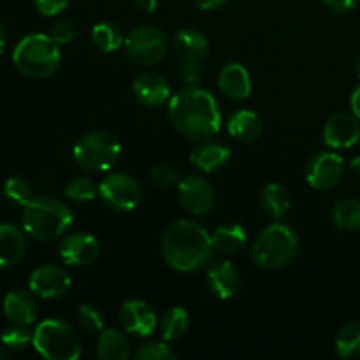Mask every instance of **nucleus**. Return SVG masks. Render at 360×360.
<instances>
[{"instance_id":"obj_46","label":"nucleus","mask_w":360,"mask_h":360,"mask_svg":"<svg viewBox=\"0 0 360 360\" xmlns=\"http://www.w3.org/2000/svg\"><path fill=\"white\" fill-rule=\"evenodd\" d=\"M4 44H6V28H4V25L0 23V53H2Z\"/></svg>"},{"instance_id":"obj_11","label":"nucleus","mask_w":360,"mask_h":360,"mask_svg":"<svg viewBox=\"0 0 360 360\" xmlns=\"http://www.w3.org/2000/svg\"><path fill=\"white\" fill-rule=\"evenodd\" d=\"M345 176V160L334 151H320L306 165V181L315 190H330Z\"/></svg>"},{"instance_id":"obj_9","label":"nucleus","mask_w":360,"mask_h":360,"mask_svg":"<svg viewBox=\"0 0 360 360\" xmlns=\"http://www.w3.org/2000/svg\"><path fill=\"white\" fill-rule=\"evenodd\" d=\"M98 197L111 210L127 211L136 210L141 200V186L127 172H111L98 183Z\"/></svg>"},{"instance_id":"obj_43","label":"nucleus","mask_w":360,"mask_h":360,"mask_svg":"<svg viewBox=\"0 0 360 360\" xmlns=\"http://www.w3.org/2000/svg\"><path fill=\"white\" fill-rule=\"evenodd\" d=\"M350 105H352V112L360 120V86H357L352 94L350 98Z\"/></svg>"},{"instance_id":"obj_32","label":"nucleus","mask_w":360,"mask_h":360,"mask_svg":"<svg viewBox=\"0 0 360 360\" xmlns=\"http://www.w3.org/2000/svg\"><path fill=\"white\" fill-rule=\"evenodd\" d=\"M77 323L88 334H101L104 327V315L91 304H81L76 311Z\"/></svg>"},{"instance_id":"obj_26","label":"nucleus","mask_w":360,"mask_h":360,"mask_svg":"<svg viewBox=\"0 0 360 360\" xmlns=\"http://www.w3.org/2000/svg\"><path fill=\"white\" fill-rule=\"evenodd\" d=\"M260 204H262V210L266 211V214L271 220H281V218L287 217L288 210H290L288 190L285 186L278 185V183H269L262 190Z\"/></svg>"},{"instance_id":"obj_27","label":"nucleus","mask_w":360,"mask_h":360,"mask_svg":"<svg viewBox=\"0 0 360 360\" xmlns=\"http://www.w3.org/2000/svg\"><path fill=\"white\" fill-rule=\"evenodd\" d=\"M190 327V316L186 309L174 306L167 309L160 319V334L164 341H176L186 334Z\"/></svg>"},{"instance_id":"obj_45","label":"nucleus","mask_w":360,"mask_h":360,"mask_svg":"<svg viewBox=\"0 0 360 360\" xmlns=\"http://www.w3.org/2000/svg\"><path fill=\"white\" fill-rule=\"evenodd\" d=\"M11 359V350L7 347H4V345H0V360H7Z\"/></svg>"},{"instance_id":"obj_47","label":"nucleus","mask_w":360,"mask_h":360,"mask_svg":"<svg viewBox=\"0 0 360 360\" xmlns=\"http://www.w3.org/2000/svg\"><path fill=\"white\" fill-rule=\"evenodd\" d=\"M355 70H357V76L360 77V56L357 58V63H355Z\"/></svg>"},{"instance_id":"obj_30","label":"nucleus","mask_w":360,"mask_h":360,"mask_svg":"<svg viewBox=\"0 0 360 360\" xmlns=\"http://www.w3.org/2000/svg\"><path fill=\"white\" fill-rule=\"evenodd\" d=\"M336 350L343 359L360 357V322L347 323L336 336Z\"/></svg>"},{"instance_id":"obj_16","label":"nucleus","mask_w":360,"mask_h":360,"mask_svg":"<svg viewBox=\"0 0 360 360\" xmlns=\"http://www.w3.org/2000/svg\"><path fill=\"white\" fill-rule=\"evenodd\" d=\"M132 94L148 108H160L171 98V88L164 76L157 72H141L132 83Z\"/></svg>"},{"instance_id":"obj_39","label":"nucleus","mask_w":360,"mask_h":360,"mask_svg":"<svg viewBox=\"0 0 360 360\" xmlns=\"http://www.w3.org/2000/svg\"><path fill=\"white\" fill-rule=\"evenodd\" d=\"M69 2L70 0H34V6L39 14H42L46 18H51L62 13L69 6Z\"/></svg>"},{"instance_id":"obj_19","label":"nucleus","mask_w":360,"mask_h":360,"mask_svg":"<svg viewBox=\"0 0 360 360\" xmlns=\"http://www.w3.org/2000/svg\"><path fill=\"white\" fill-rule=\"evenodd\" d=\"M218 88L232 101H245L252 94V77H250V72L245 65L231 62L220 70Z\"/></svg>"},{"instance_id":"obj_4","label":"nucleus","mask_w":360,"mask_h":360,"mask_svg":"<svg viewBox=\"0 0 360 360\" xmlns=\"http://www.w3.org/2000/svg\"><path fill=\"white\" fill-rule=\"evenodd\" d=\"M58 42L51 35L30 34L21 39L13 51V62L23 76L30 79H46L60 65Z\"/></svg>"},{"instance_id":"obj_17","label":"nucleus","mask_w":360,"mask_h":360,"mask_svg":"<svg viewBox=\"0 0 360 360\" xmlns=\"http://www.w3.org/2000/svg\"><path fill=\"white\" fill-rule=\"evenodd\" d=\"M239 285H241V276L238 267L231 260H218L207 269V287L214 297L221 301L234 297L239 290Z\"/></svg>"},{"instance_id":"obj_41","label":"nucleus","mask_w":360,"mask_h":360,"mask_svg":"<svg viewBox=\"0 0 360 360\" xmlns=\"http://www.w3.org/2000/svg\"><path fill=\"white\" fill-rule=\"evenodd\" d=\"M202 11H214L224 7L229 0H193Z\"/></svg>"},{"instance_id":"obj_5","label":"nucleus","mask_w":360,"mask_h":360,"mask_svg":"<svg viewBox=\"0 0 360 360\" xmlns=\"http://www.w3.org/2000/svg\"><path fill=\"white\" fill-rule=\"evenodd\" d=\"M299 238L288 225L273 224L264 229L252 245V259L267 271L281 269L297 257Z\"/></svg>"},{"instance_id":"obj_21","label":"nucleus","mask_w":360,"mask_h":360,"mask_svg":"<svg viewBox=\"0 0 360 360\" xmlns=\"http://www.w3.org/2000/svg\"><path fill=\"white\" fill-rule=\"evenodd\" d=\"M4 313L9 322L28 327L37 319V304L28 292L13 290L4 297Z\"/></svg>"},{"instance_id":"obj_8","label":"nucleus","mask_w":360,"mask_h":360,"mask_svg":"<svg viewBox=\"0 0 360 360\" xmlns=\"http://www.w3.org/2000/svg\"><path fill=\"white\" fill-rule=\"evenodd\" d=\"M167 53L165 34L151 25L136 27L125 39V55L137 65H155L162 62Z\"/></svg>"},{"instance_id":"obj_10","label":"nucleus","mask_w":360,"mask_h":360,"mask_svg":"<svg viewBox=\"0 0 360 360\" xmlns=\"http://www.w3.org/2000/svg\"><path fill=\"white\" fill-rule=\"evenodd\" d=\"M178 199L188 213L195 217H206L213 211L217 202V193L210 179L200 174H190L179 179Z\"/></svg>"},{"instance_id":"obj_24","label":"nucleus","mask_w":360,"mask_h":360,"mask_svg":"<svg viewBox=\"0 0 360 360\" xmlns=\"http://www.w3.org/2000/svg\"><path fill=\"white\" fill-rule=\"evenodd\" d=\"M174 48L181 60L202 62L210 53V42L202 32L195 30V28H183L176 34Z\"/></svg>"},{"instance_id":"obj_20","label":"nucleus","mask_w":360,"mask_h":360,"mask_svg":"<svg viewBox=\"0 0 360 360\" xmlns=\"http://www.w3.org/2000/svg\"><path fill=\"white\" fill-rule=\"evenodd\" d=\"M27 239L23 231L13 224L0 225V267H13L23 260Z\"/></svg>"},{"instance_id":"obj_3","label":"nucleus","mask_w":360,"mask_h":360,"mask_svg":"<svg viewBox=\"0 0 360 360\" xmlns=\"http://www.w3.org/2000/svg\"><path fill=\"white\" fill-rule=\"evenodd\" d=\"M72 211L51 197H34L23 206L21 225L28 236L39 241H53L72 225Z\"/></svg>"},{"instance_id":"obj_7","label":"nucleus","mask_w":360,"mask_h":360,"mask_svg":"<svg viewBox=\"0 0 360 360\" xmlns=\"http://www.w3.org/2000/svg\"><path fill=\"white\" fill-rule=\"evenodd\" d=\"M122 146L111 132L95 130L84 134L74 144V160L86 172H108L118 162Z\"/></svg>"},{"instance_id":"obj_35","label":"nucleus","mask_w":360,"mask_h":360,"mask_svg":"<svg viewBox=\"0 0 360 360\" xmlns=\"http://www.w3.org/2000/svg\"><path fill=\"white\" fill-rule=\"evenodd\" d=\"M136 360H174L176 354L172 352L171 347L164 341H150L144 343L139 350L134 354Z\"/></svg>"},{"instance_id":"obj_23","label":"nucleus","mask_w":360,"mask_h":360,"mask_svg":"<svg viewBox=\"0 0 360 360\" xmlns=\"http://www.w3.org/2000/svg\"><path fill=\"white\" fill-rule=\"evenodd\" d=\"M97 357L101 360H129L132 347L125 333L118 329H104L97 340Z\"/></svg>"},{"instance_id":"obj_29","label":"nucleus","mask_w":360,"mask_h":360,"mask_svg":"<svg viewBox=\"0 0 360 360\" xmlns=\"http://www.w3.org/2000/svg\"><path fill=\"white\" fill-rule=\"evenodd\" d=\"M91 42L95 48L101 49L102 53H112L118 51L123 46V34L120 30L118 25L109 23V21H102L91 28L90 34Z\"/></svg>"},{"instance_id":"obj_13","label":"nucleus","mask_w":360,"mask_h":360,"mask_svg":"<svg viewBox=\"0 0 360 360\" xmlns=\"http://www.w3.org/2000/svg\"><path fill=\"white\" fill-rule=\"evenodd\" d=\"M70 281L69 273L63 267L55 266V264H44L34 269L30 274L28 287L34 295L41 299H58L69 292Z\"/></svg>"},{"instance_id":"obj_38","label":"nucleus","mask_w":360,"mask_h":360,"mask_svg":"<svg viewBox=\"0 0 360 360\" xmlns=\"http://www.w3.org/2000/svg\"><path fill=\"white\" fill-rule=\"evenodd\" d=\"M51 37L55 39V42H58V44H67V42H70L76 37V25L69 20L58 21V23L51 28Z\"/></svg>"},{"instance_id":"obj_22","label":"nucleus","mask_w":360,"mask_h":360,"mask_svg":"<svg viewBox=\"0 0 360 360\" xmlns=\"http://www.w3.org/2000/svg\"><path fill=\"white\" fill-rule=\"evenodd\" d=\"M227 130L234 139L241 141V143H253L262 136L264 123L257 112L239 109V111L232 112L229 118Z\"/></svg>"},{"instance_id":"obj_25","label":"nucleus","mask_w":360,"mask_h":360,"mask_svg":"<svg viewBox=\"0 0 360 360\" xmlns=\"http://www.w3.org/2000/svg\"><path fill=\"white\" fill-rule=\"evenodd\" d=\"M246 241H248V238H246L245 229L238 224L220 225L211 234V243H213L214 252L225 257L236 255V253L241 252L246 246Z\"/></svg>"},{"instance_id":"obj_33","label":"nucleus","mask_w":360,"mask_h":360,"mask_svg":"<svg viewBox=\"0 0 360 360\" xmlns=\"http://www.w3.org/2000/svg\"><path fill=\"white\" fill-rule=\"evenodd\" d=\"M32 338H34V333H30L27 326L13 323V326L4 330L0 341L9 350H25L32 343Z\"/></svg>"},{"instance_id":"obj_14","label":"nucleus","mask_w":360,"mask_h":360,"mask_svg":"<svg viewBox=\"0 0 360 360\" xmlns=\"http://www.w3.org/2000/svg\"><path fill=\"white\" fill-rule=\"evenodd\" d=\"M120 323L125 333L137 338H150L157 329V315L153 308L139 299L123 302L120 308Z\"/></svg>"},{"instance_id":"obj_34","label":"nucleus","mask_w":360,"mask_h":360,"mask_svg":"<svg viewBox=\"0 0 360 360\" xmlns=\"http://www.w3.org/2000/svg\"><path fill=\"white\" fill-rule=\"evenodd\" d=\"M4 195L14 204H20V206H25L27 202H30L34 199V192H32L30 183L25 181L23 178H18V176H13L6 181L4 185Z\"/></svg>"},{"instance_id":"obj_1","label":"nucleus","mask_w":360,"mask_h":360,"mask_svg":"<svg viewBox=\"0 0 360 360\" xmlns=\"http://www.w3.org/2000/svg\"><path fill=\"white\" fill-rule=\"evenodd\" d=\"M169 120L181 136L193 141L213 139L221 127V115L213 95L197 84H186L169 98Z\"/></svg>"},{"instance_id":"obj_44","label":"nucleus","mask_w":360,"mask_h":360,"mask_svg":"<svg viewBox=\"0 0 360 360\" xmlns=\"http://www.w3.org/2000/svg\"><path fill=\"white\" fill-rule=\"evenodd\" d=\"M350 169H352V172H354V174L360 176V155H357L355 158H352Z\"/></svg>"},{"instance_id":"obj_2","label":"nucleus","mask_w":360,"mask_h":360,"mask_svg":"<svg viewBox=\"0 0 360 360\" xmlns=\"http://www.w3.org/2000/svg\"><path fill=\"white\" fill-rule=\"evenodd\" d=\"M160 250L165 264L179 273L202 269L217 253L206 229L192 220H178L169 225L162 236Z\"/></svg>"},{"instance_id":"obj_36","label":"nucleus","mask_w":360,"mask_h":360,"mask_svg":"<svg viewBox=\"0 0 360 360\" xmlns=\"http://www.w3.org/2000/svg\"><path fill=\"white\" fill-rule=\"evenodd\" d=\"M151 181L157 183L162 188H171V186L178 185L179 183V174L178 169L171 164H157L150 171Z\"/></svg>"},{"instance_id":"obj_12","label":"nucleus","mask_w":360,"mask_h":360,"mask_svg":"<svg viewBox=\"0 0 360 360\" xmlns=\"http://www.w3.org/2000/svg\"><path fill=\"white\" fill-rule=\"evenodd\" d=\"M101 245L88 232H72L58 246V255L70 267H88L98 259Z\"/></svg>"},{"instance_id":"obj_42","label":"nucleus","mask_w":360,"mask_h":360,"mask_svg":"<svg viewBox=\"0 0 360 360\" xmlns=\"http://www.w3.org/2000/svg\"><path fill=\"white\" fill-rule=\"evenodd\" d=\"M134 6L137 7L139 11H143V13H153L155 9H157V0H132Z\"/></svg>"},{"instance_id":"obj_37","label":"nucleus","mask_w":360,"mask_h":360,"mask_svg":"<svg viewBox=\"0 0 360 360\" xmlns=\"http://www.w3.org/2000/svg\"><path fill=\"white\" fill-rule=\"evenodd\" d=\"M178 72L186 84H197L202 79V62H192V60H181L178 65Z\"/></svg>"},{"instance_id":"obj_18","label":"nucleus","mask_w":360,"mask_h":360,"mask_svg":"<svg viewBox=\"0 0 360 360\" xmlns=\"http://www.w3.org/2000/svg\"><path fill=\"white\" fill-rule=\"evenodd\" d=\"M231 160V148L218 141H200L190 153V164L200 172H214Z\"/></svg>"},{"instance_id":"obj_40","label":"nucleus","mask_w":360,"mask_h":360,"mask_svg":"<svg viewBox=\"0 0 360 360\" xmlns=\"http://www.w3.org/2000/svg\"><path fill=\"white\" fill-rule=\"evenodd\" d=\"M326 7L329 11L336 14H347L350 11L355 9L357 6V0H323Z\"/></svg>"},{"instance_id":"obj_15","label":"nucleus","mask_w":360,"mask_h":360,"mask_svg":"<svg viewBox=\"0 0 360 360\" xmlns=\"http://www.w3.org/2000/svg\"><path fill=\"white\" fill-rule=\"evenodd\" d=\"M323 141L333 150H347L360 141V120L352 112H338L330 116L323 127Z\"/></svg>"},{"instance_id":"obj_31","label":"nucleus","mask_w":360,"mask_h":360,"mask_svg":"<svg viewBox=\"0 0 360 360\" xmlns=\"http://www.w3.org/2000/svg\"><path fill=\"white\" fill-rule=\"evenodd\" d=\"M65 195L74 202H88L98 195V185L91 178L79 176L67 185Z\"/></svg>"},{"instance_id":"obj_28","label":"nucleus","mask_w":360,"mask_h":360,"mask_svg":"<svg viewBox=\"0 0 360 360\" xmlns=\"http://www.w3.org/2000/svg\"><path fill=\"white\" fill-rule=\"evenodd\" d=\"M333 220L341 231H360V200L345 197L333 207Z\"/></svg>"},{"instance_id":"obj_6","label":"nucleus","mask_w":360,"mask_h":360,"mask_svg":"<svg viewBox=\"0 0 360 360\" xmlns=\"http://www.w3.org/2000/svg\"><path fill=\"white\" fill-rule=\"evenodd\" d=\"M32 345L41 357L48 360H77L81 355L79 336L63 320L48 319L39 323Z\"/></svg>"}]
</instances>
